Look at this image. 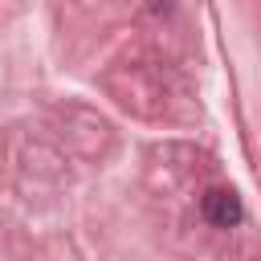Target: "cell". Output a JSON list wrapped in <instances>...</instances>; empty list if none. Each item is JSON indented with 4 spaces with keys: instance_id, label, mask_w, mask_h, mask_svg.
I'll return each mask as SVG.
<instances>
[{
    "instance_id": "1",
    "label": "cell",
    "mask_w": 261,
    "mask_h": 261,
    "mask_svg": "<svg viewBox=\"0 0 261 261\" xmlns=\"http://www.w3.org/2000/svg\"><path fill=\"white\" fill-rule=\"evenodd\" d=\"M204 216L216 224V228H232L241 220V196L232 188H212L204 192Z\"/></svg>"
}]
</instances>
